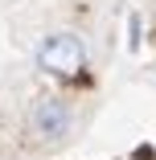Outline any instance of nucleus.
Wrapping results in <instances>:
<instances>
[{
    "instance_id": "1",
    "label": "nucleus",
    "mask_w": 156,
    "mask_h": 160,
    "mask_svg": "<svg viewBox=\"0 0 156 160\" xmlns=\"http://www.w3.org/2000/svg\"><path fill=\"white\" fill-rule=\"evenodd\" d=\"M33 58H37V70L53 74V78H78L86 70V62H90L86 41L78 33H49V37H41Z\"/></svg>"
},
{
    "instance_id": "2",
    "label": "nucleus",
    "mask_w": 156,
    "mask_h": 160,
    "mask_svg": "<svg viewBox=\"0 0 156 160\" xmlns=\"http://www.w3.org/2000/svg\"><path fill=\"white\" fill-rule=\"evenodd\" d=\"M70 123H74V111L66 99H41L37 111H33V132L41 140H62L70 132Z\"/></svg>"
}]
</instances>
